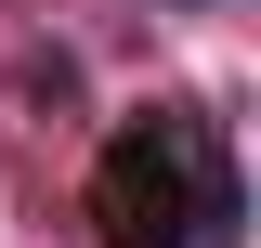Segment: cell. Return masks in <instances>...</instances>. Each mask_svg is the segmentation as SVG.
<instances>
[{
    "label": "cell",
    "mask_w": 261,
    "mask_h": 248,
    "mask_svg": "<svg viewBox=\"0 0 261 248\" xmlns=\"http://www.w3.org/2000/svg\"><path fill=\"white\" fill-rule=\"evenodd\" d=\"M92 222L105 248H248V183H235L222 118H196V105L118 118L92 157Z\"/></svg>",
    "instance_id": "obj_1"
}]
</instances>
